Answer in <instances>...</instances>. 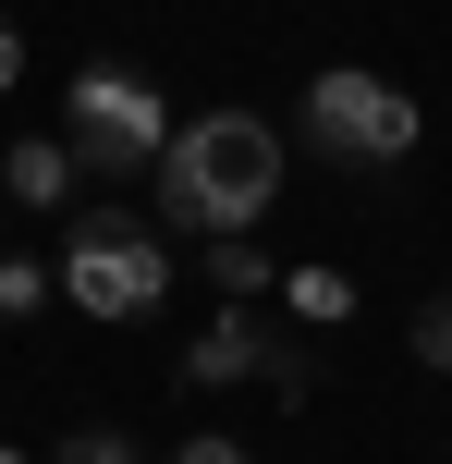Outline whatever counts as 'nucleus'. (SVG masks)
I'll use <instances>...</instances> for the list:
<instances>
[{
	"label": "nucleus",
	"mask_w": 452,
	"mask_h": 464,
	"mask_svg": "<svg viewBox=\"0 0 452 464\" xmlns=\"http://www.w3.org/2000/svg\"><path fill=\"white\" fill-rule=\"evenodd\" d=\"M147 196H159L171 232H196V245H233V232L269 220V196H282V135H269L257 111H208V122H171V147L147 160Z\"/></svg>",
	"instance_id": "obj_1"
},
{
	"label": "nucleus",
	"mask_w": 452,
	"mask_h": 464,
	"mask_svg": "<svg viewBox=\"0 0 452 464\" xmlns=\"http://www.w3.org/2000/svg\"><path fill=\"white\" fill-rule=\"evenodd\" d=\"M171 245H159V220H122V208H73L62 232V269H49V294L62 305H86V318H147V305L171 294Z\"/></svg>",
	"instance_id": "obj_2"
},
{
	"label": "nucleus",
	"mask_w": 452,
	"mask_h": 464,
	"mask_svg": "<svg viewBox=\"0 0 452 464\" xmlns=\"http://www.w3.org/2000/svg\"><path fill=\"white\" fill-rule=\"evenodd\" d=\"M62 147H73V171H147L171 147V98H159V73H135V62H86L62 86Z\"/></svg>",
	"instance_id": "obj_3"
},
{
	"label": "nucleus",
	"mask_w": 452,
	"mask_h": 464,
	"mask_svg": "<svg viewBox=\"0 0 452 464\" xmlns=\"http://www.w3.org/2000/svg\"><path fill=\"white\" fill-rule=\"evenodd\" d=\"M306 135L342 171H391V160H416V98L367 62H331V73H306Z\"/></svg>",
	"instance_id": "obj_4"
},
{
	"label": "nucleus",
	"mask_w": 452,
	"mask_h": 464,
	"mask_svg": "<svg viewBox=\"0 0 452 464\" xmlns=\"http://www.w3.org/2000/svg\"><path fill=\"white\" fill-rule=\"evenodd\" d=\"M184 379H196V392H233V379H269L282 403H306V392H318V354L293 343V330H269V318H245V305H220V318H208V330L184 343Z\"/></svg>",
	"instance_id": "obj_5"
},
{
	"label": "nucleus",
	"mask_w": 452,
	"mask_h": 464,
	"mask_svg": "<svg viewBox=\"0 0 452 464\" xmlns=\"http://www.w3.org/2000/svg\"><path fill=\"white\" fill-rule=\"evenodd\" d=\"M73 184H86V171H73V147H62V135H24L13 160H0V196H13L24 220H49V208H73Z\"/></svg>",
	"instance_id": "obj_6"
},
{
	"label": "nucleus",
	"mask_w": 452,
	"mask_h": 464,
	"mask_svg": "<svg viewBox=\"0 0 452 464\" xmlns=\"http://www.w3.org/2000/svg\"><path fill=\"white\" fill-rule=\"evenodd\" d=\"M282 305L306 330H342V318H355V281H342V269H282Z\"/></svg>",
	"instance_id": "obj_7"
},
{
	"label": "nucleus",
	"mask_w": 452,
	"mask_h": 464,
	"mask_svg": "<svg viewBox=\"0 0 452 464\" xmlns=\"http://www.w3.org/2000/svg\"><path fill=\"white\" fill-rule=\"evenodd\" d=\"M208 281H220V305H245L282 281V256H257V232H233V245H208Z\"/></svg>",
	"instance_id": "obj_8"
},
{
	"label": "nucleus",
	"mask_w": 452,
	"mask_h": 464,
	"mask_svg": "<svg viewBox=\"0 0 452 464\" xmlns=\"http://www.w3.org/2000/svg\"><path fill=\"white\" fill-rule=\"evenodd\" d=\"M37 305H49V269L37 256H0V318H37Z\"/></svg>",
	"instance_id": "obj_9"
},
{
	"label": "nucleus",
	"mask_w": 452,
	"mask_h": 464,
	"mask_svg": "<svg viewBox=\"0 0 452 464\" xmlns=\"http://www.w3.org/2000/svg\"><path fill=\"white\" fill-rule=\"evenodd\" d=\"M416 367H440V379H452V294L416 305Z\"/></svg>",
	"instance_id": "obj_10"
},
{
	"label": "nucleus",
	"mask_w": 452,
	"mask_h": 464,
	"mask_svg": "<svg viewBox=\"0 0 452 464\" xmlns=\"http://www.w3.org/2000/svg\"><path fill=\"white\" fill-rule=\"evenodd\" d=\"M49 464H147L135 440H122V428H73V440L62 452H49Z\"/></svg>",
	"instance_id": "obj_11"
},
{
	"label": "nucleus",
	"mask_w": 452,
	"mask_h": 464,
	"mask_svg": "<svg viewBox=\"0 0 452 464\" xmlns=\"http://www.w3.org/2000/svg\"><path fill=\"white\" fill-rule=\"evenodd\" d=\"M159 464H257V452H245V440H220V428H208V440H184V452H159Z\"/></svg>",
	"instance_id": "obj_12"
},
{
	"label": "nucleus",
	"mask_w": 452,
	"mask_h": 464,
	"mask_svg": "<svg viewBox=\"0 0 452 464\" xmlns=\"http://www.w3.org/2000/svg\"><path fill=\"white\" fill-rule=\"evenodd\" d=\"M13 73H24V37H13V13H0V98H13Z\"/></svg>",
	"instance_id": "obj_13"
},
{
	"label": "nucleus",
	"mask_w": 452,
	"mask_h": 464,
	"mask_svg": "<svg viewBox=\"0 0 452 464\" xmlns=\"http://www.w3.org/2000/svg\"><path fill=\"white\" fill-rule=\"evenodd\" d=\"M0 464H24V452H13V440H0Z\"/></svg>",
	"instance_id": "obj_14"
}]
</instances>
